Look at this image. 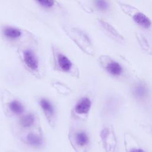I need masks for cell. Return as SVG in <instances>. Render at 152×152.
<instances>
[{"mask_svg": "<svg viewBox=\"0 0 152 152\" xmlns=\"http://www.w3.org/2000/svg\"><path fill=\"white\" fill-rule=\"evenodd\" d=\"M23 59L26 65L33 70L38 68V61L33 52L30 50H26L23 53Z\"/></svg>", "mask_w": 152, "mask_h": 152, "instance_id": "1", "label": "cell"}, {"mask_svg": "<svg viewBox=\"0 0 152 152\" xmlns=\"http://www.w3.org/2000/svg\"><path fill=\"white\" fill-rule=\"evenodd\" d=\"M91 107V101L88 97H83L77 103L75 110L79 114H86L88 112Z\"/></svg>", "mask_w": 152, "mask_h": 152, "instance_id": "2", "label": "cell"}, {"mask_svg": "<svg viewBox=\"0 0 152 152\" xmlns=\"http://www.w3.org/2000/svg\"><path fill=\"white\" fill-rule=\"evenodd\" d=\"M2 33L6 38L10 40L16 39L21 36V30L12 26H6L4 27Z\"/></svg>", "mask_w": 152, "mask_h": 152, "instance_id": "3", "label": "cell"}, {"mask_svg": "<svg viewBox=\"0 0 152 152\" xmlns=\"http://www.w3.org/2000/svg\"><path fill=\"white\" fill-rule=\"evenodd\" d=\"M26 142L34 148H40L43 144V139L34 133H29L26 138Z\"/></svg>", "mask_w": 152, "mask_h": 152, "instance_id": "4", "label": "cell"}, {"mask_svg": "<svg viewBox=\"0 0 152 152\" xmlns=\"http://www.w3.org/2000/svg\"><path fill=\"white\" fill-rule=\"evenodd\" d=\"M75 140L77 145L81 147H84L89 143V137L84 131L77 132L75 136Z\"/></svg>", "mask_w": 152, "mask_h": 152, "instance_id": "5", "label": "cell"}, {"mask_svg": "<svg viewBox=\"0 0 152 152\" xmlns=\"http://www.w3.org/2000/svg\"><path fill=\"white\" fill-rule=\"evenodd\" d=\"M106 70L110 74L115 76L120 75L122 72L121 65L116 61H111L106 66Z\"/></svg>", "mask_w": 152, "mask_h": 152, "instance_id": "6", "label": "cell"}, {"mask_svg": "<svg viewBox=\"0 0 152 152\" xmlns=\"http://www.w3.org/2000/svg\"><path fill=\"white\" fill-rule=\"evenodd\" d=\"M134 20L139 25L148 28L151 25V21L144 14L141 12L136 13L133 17Z\"/></svg>", "mask_w": 152, "mask_h": 152, "instance_id": "7", "label": "cell"}, {"mask_svg": "<svg viewBox=\"0 0 152 152\" xmlns=\"http://www.w3.org/2000/svg\"><path fill=\"white\" fill-rule=\"evenodd\" d=\"M8 107L10 110L15 115L22 114L24 112V107L23 105L17 100L11 101L8 103Z\"/></svg>", "mask_w": 152, "mask_h": 152, "instance_id": "8", "label": "cell"}, {"mask_svg": "<svg viewBox=\"0 0 152 152\" xmlns=\"http://www.w3.org/2000/svg\"><path fill=\"white\" fill-rule=\"evenodd\" d=\"M58 64L61 69L65 72L69 71L72 66V64L69 59L62 54L58 55Z\"/></svg>", "mask_w": 152, "mask_h": 152, "instance_id": "9", "label": "cell"}, {"mask_svg": "<svg viewBox=\"0 0 152 152\" xmlns=\"http://www.w3.org/2000/svg\"><path fill=\"white\" fill-rule=\"evenodd\" d=\"M147 93V90L145 86L142 84H138L136 85L132 89L133 95L138 98L142 99L146 96Z\"/></svg>", "mask_w": 152, "mask_h": 152, "instance_id": "10", "label": "cell"}, {"mask_svg": "<svg viewBox=\"0 0 152 152\" xmlns=\"http://www.w3.org/2000/svg\"><path fill=\"white\" fill-rule=\"evenodd\" d=\"M34 120L35 119L33 115L29 113L23 116L20 118V124L24 128H29L34 124Z\"/></svg>", "mask_w": 152, "mask_h": 152, "instance_id": "11", "label": "cell"}, {"mask_svg": "<svg viewBox=\"0 0 152 152\" xmlns=\"http://www.w3.org/2000/svg\"><path fill=\"white\" fill-rule=\"evenodd\" d=\"M40 104L43 110L49 115H52L53 113V107L51 103L46 99H42L40 101Z\"/></svg>", "mask_w": 152, "mask_h": 152, "instance_id": "12", "label": "cell"}, {"mask_svg": "<svg viewBox=\"0 0 152 152\" xmlns=\"http://www.w3.org/2000/svg\"><path fill=\"white\" fill-rule=\"evenodd\" d=\"M95 3L97 8L101 11H104L108 8V4L106 1H96Z\"/></svg>", "mask_w": 152, "mask_h": 152, "instance_id": "13", "label": "cell"}, {"mask_svg": "<svg viewBox=\"0 0 152 152\" xmlns=\"http://www.w3.org/2000/svg\"><path fill=\"white\" fill-rule=\"evenodd\" d=\"M37 2L40 5L46 8H51L54 4V1H38Z\"/></svg>", "mask_w": 152, "mask_h": 152, "instance_id": "14", "label": "cell"}, {"mask_svg": "<svg viewBox=\"0 0 152 152\" xmlns=\"http://www.w3.org/2000/svg\"><path fill=\"white\" fill-rule=\"evenodd\" d=\"M128 152H146V151L141 148H131Z\"/></svg>", "mask_w": 152, "mask_h": 152, "instance_id": "15", "label": "cell"}]
</instances>
